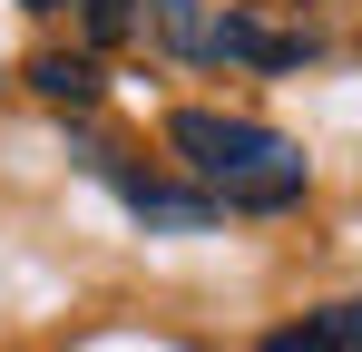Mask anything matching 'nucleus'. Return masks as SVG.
<instances>
[{
    "label": "nucleus",
    "instance_id": "f257e3e1",
    "mask_svg": "<svg viewBox=\"0 0 362 352\" xmlns=\"http://www.w3.org/2000/svg\"><path fill=\"white\" fill-rule=\"evenodd\" d=\"M167 147L186 157V176L235 206V216H284L303 196V147L264 117H226V108H177L167 117Z\"/></svg>",
    "mask_w": 362,
    "mask_h": 352
},
{
    "label": "nucleus",
    "instance_id": "f03ea898",
    "mask_svg": "<svg viewBox=\"0 0 362 352\" xmlns=\"http://www.w3.org/2000/svg\"><path fill=\"white\" fill-rule=\"evenodd\" d=\"M98 176L118 186L127 216H137V225H157V235H206V225H216V196H186V186H157V176H127L118 157H98Z\"/></svg>",
    "mask_w": 362,
    "mask_h": 352
},
{
    "label": "nucleus",
    "instance_id": "7ed1b4c3",
    "mask_svg": "<svg viewBox=\"0 0 362 352\" xmlns=\"http://www.w3.org/2000/svg\"><path fill=\"white\" fill-rule=\"evenodd\" d=\"M216 59H245V69H303L313 40H303V30H264V20L226 10V20H216Z\"/></svg>",
    "mask_w": 362,
    "mask_h": 352
},
{
    "label": "nucleus",
    "instance_id": "20e7f679",
    "mask_svg": "<svg viewBox=\"0 0 362 352\" xmlns=\"http://www.w3.org/2000/svg\"><path fill=\"white\" fill-rule=\"evenodd\" d=\"M147 20H157V40L177 59H216V10L206 0H147Z\"/></svg>",
    "mask_w": 362,
    "mask_h": 352
},
{
    "label": "nucleus",
    "instance_id": "39448f33",
    "mask_svg": "<svg viewBox=\"0 0 362 352\" xmlns=\"http://www.w3.org/2000/svg\"><path fill=\"white\" fill-rule=\"evenodd\" d=\"M264 352H362V303H333V313H313L303 333H274Z\"/></svg>",
    "mask_w": 362,
    "mask_h": 352
},
{
    "label": "nucleus",
    "instance_id": "423d86ee",
    "mask_svg": "<svg viewBox=\"0 0 362 352\" xmlns=\"http://www.w3.org/2000/svg\"><path fill=\"white\" fill-rule=\"evenodd\" d=\"M30 78H40V98H59V108H88V98H98V69H88V59H40V69H30Z\"/></svg>",
    "mask_w": 362,
    "mask_h": 352
},
{
    "label": "nucleus",
    "instance_id": "0eeeda50",
    "mask_svg": "<svg viewBox=\"0 0 362 352\" xmlns=\"http://www.w3.org/2000/svg\"><path fill=\"white\" fill-rule=\"evenodd\" d=\"M78 10H88V40H118L127 20H137V0H78Z\"/></svg>",
    "mask_w": 362,
    "mask_h": 352
},
{
    "label": "nucleus",
    "instance_id": "6e6552de",
    "mask_svg": "<svg viewBox=\"0 0 362 352\" xmlns=\"http://www.w3.org/2000/svg\"><path fill=\"white\" fill-rule=\"evenodd\" d=\"M30 10H59V0H30Z\"/></svg>",
    "mask_w": 362,
    "mask_h": 352
}]
</instances>
